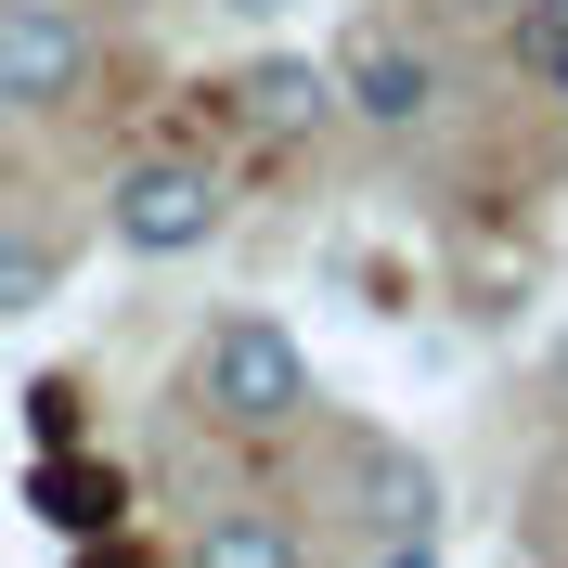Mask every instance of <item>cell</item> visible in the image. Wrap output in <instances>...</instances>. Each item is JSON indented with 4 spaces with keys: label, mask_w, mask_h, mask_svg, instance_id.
Wrapping results in <instances>:
<instances>
[{
    "label": "cell",
    "mask_w": 568,
    "mask_h": 568,
    "mask_svg": "<svg viewBox=\"0 0 568 568\" xmlns=\"http://www.w3.org/2000/svg\"><path fill=\"white\" fill-rule=\"evenodd\" d=\"M194 400H207L233 439H272V426L311 414V349H297L272 311H233V323H207V349H194Z\"/></svg>",
    "instance_id": "obj_1"
},
{
    "label": "cell",
    "mask_w": 568,
    "mask_h": 568,
    "mask_svg": "<svg viewBox=\"0 0 568 568\" xmlns=\"http://www.w3.org/2000/svg\"><path fill=\"white\" fill-rule=\"evenodd\" d=\"M220 220H233V181L207 155H130L104 194V233L130 258H194V246H220Z\"/></svg>",
    "instance_id": "obj_2"
},
{
    "label": "cell",
    "mask_w": 568,
    "mask_h": 568,
    "mask_svg": "<svg viewBox=\"0 0 568 568\" xmlns=\"http://www.w3.org/2000/svg\"><path fill=\"white\" fill-rule=\"evenodd\" d=\"M104 65L78 0H0V116H65Z\"/></svg>",
    "instance_id": "obj_3"
},
{
    "label": "cell",
    "mask_w": 568,
    "mask_h": 568,
    "mask_svg": "<svg viewBox=\"0 0 568 568\" xmlns=\"http://www.w3.org/2000/svg\"><path fill=\"white\" fill-rule=\"evenodd\" d=\"M336 116H362V130H426L439 116V52L400 27H362L349 52H336Z\"/></svg>",
    "instance_id": "obj_4"
},
{
    "label": "cell",
    "mask_w": 568,
    "mask_h": 568,
    "mask_svg": "<svg viewBox=\"0 0 568 568\" xmlns=\"http://www.w3.org/2000/svg\"><path fill=\"white\" fill-rule=\"evenodd\" d=\"M27 517L52 542H104V530H130V478H116L91 439H78V453H39L27 465Z\"/></svg>",
    "instance_id": "obj_5"
},
{
    "label": "cell",
    "mask_w": 568,
    "mask_h": 568,
    "mask_svg": "<svg viewBox=\"0 0 568 568\" xmlns=\"http://www.w3.org/2000/svg\"><path fill=\"white\" fill-rule=\"evenodd\" d=\"M233 116H246L272 155H297V142L336 116V65H297V52H258L246 78H233Z\"/></svg>",
    "instance_id": "obj_6"
},
{
    "label": "cell",
    "mask_w": 568,
    "mask_h": 568,
    "mask_svg": "<svg viewBox=\"0 0 568 568\" xmlns=\"http://www.w3.org/2000/svg\"><path fill=\"white\" fill-rule=\"evenodd\" d=\"M194 568H311V542L284 530L272 504H233V517H207V530H194Z\"/></svg>",
    "instance_id": "obj_7"
},
{
    "label": "cell",
    "mask_w": 568,
    "mask_h": 568,
    "mask_svg": "<svg viewBox=\"0 0 568 568\" xmlns=\"http://www.w3.org/2000/svg\"><path fill=\"white\" fill-rule=\"evenodd\" d=\"M39 297H65V246L52 233H0V323H27Z\"/></svg>",
    "instance_id": "obj_8"
},
{
    "label": "cell",
    "mask_w": 568,
    "mask_h": 568,
    "mask_svg": "<svg viewBox=\"0 0 568 568\" xmlns=\"http://www.w3.org/2000/svg\"><path fill=\"white\" fill-rule=\"evenodd\" d=\"M27 439L39 453H78V439H91V388H78V375H27Z\"/></svg>",
    "instance_id": "obj_9"
},
{
    "label": "cell",
    "mask_w": 568,
    "mask_h": 568,
    "mask_svg": "<svg viewBox=\"0 0 568 568\" xmlns=\"http://www.w3.org/2000/svg\"><path fill=\"white\" fill-rule=\"evenodd\" d=\"M65 568H169L155 542H130V530H104V542H65Z\"/></svg>",
    "instance_id": "obj_10"
},
{
    "label": "cell",
    "mask_w": 568,
    "mask_h": 568,
    "mask_svg": "<svg viewBox=\"0 0 568 568\" xmlns=\"http://www.w3.org/2000/svg\"><path fill=\"white\" fill-rule=\"evenodd\" d=\"M388 568H426V530H414V542H400V556H388Z\"/></svg>",
    "instance_id": "obj_11"
},
{
    "label": "cell",
    "mask_w": 568,
    "mask_h": 568,
    "mask_svg": "<svg viewBox=\"0 0 568 568\" xmlns=\"http://www.w3.org/2000/svg\"><path fill=\"white\" fill-rule=\"evenodd\" d=\"M220 13H284V0H220Z\"/></svg>",
    "instance_id": "obj_12"
},
{
    "label": "cell",
    "mask_w": 568,
    "mask_h": 568,
    "mask_svg": "<svg viewBox=\"0 0 568 568\" xmlns=\"http://www.w3.org/2000/svg\"><path fill=\"white\" fill-rule=\"evenodd\" d=\"M453 13H517V0H453Z\"/></svg>",
    "instance_id": "obj_13"
},
{
    "label": "cell",
    "mask_w": 568,
    "mask_h": 568,
    "mask_svg": "<svg viewBox=\"0 0 568 568\" xmlns=\"http://www.w3.org/2000/svg\"><path fill=\"white\" fill-rule=\"evenodd\" d=\"M556 91H568V52H556Z\"/></svg>",
    "instance_id": "obj_14"
}]
</instances>
